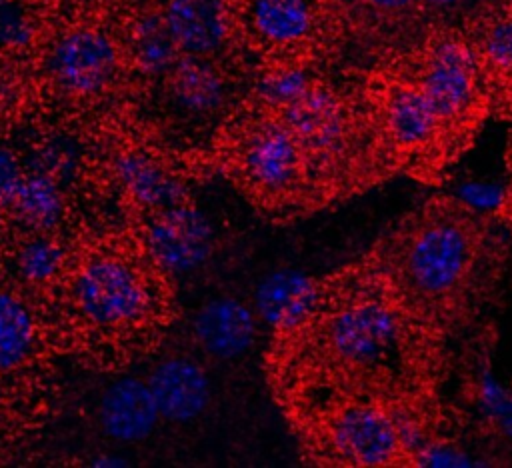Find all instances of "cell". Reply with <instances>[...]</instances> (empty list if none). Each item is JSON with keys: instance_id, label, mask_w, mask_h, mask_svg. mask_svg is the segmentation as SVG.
Listing matches in <instances>:
<instances>
[{"instance_id": "11", "label": "cell", "mask_w": 512, "mask_h": 468, "mask_svg": "<svg viewBox=\"0 0 512 468\" xmlns=\"http://www.w3.org/2000/svg\"><path fill=\"white\" fill-rule=\"evenodd\" d=\"M136 228L152 258L172 278L200 270L216 248L214 226L194 200L152 214Z\"/></svg>"}, {"instance_id": "21", "label": "cell", "mask_w": 512, "mask_h": 468, "mask_svg": "<svg viewBox=\"0 0 512 468\" xmlns=\"http://www.w3.org/2000/svg\"><path fill=\"white\" fill-rule=\"evenodd\" d=\"M314 82V74L302 62L276 64L256 80L254 96L262 110L280 112L300 98Z\"/></svg>"}, {"instance_id": "25", "label": "cell", "mask_w": 512, "mask_h": 468, "mask_svg": "<svg viewBox=\"0 0 512 468\" xmlns=\"http://www.w3.org/2000/svg\"><path fill=\"white\" fill-rule=\"evenodd\" d=\"M26 166L22 150L8 140H0V224L14 202V196L22 184Z\"/></svg>"}, {"instance_id": "31", "label": "cell", "mask_w": 512, "mask_h": 468, "mask_svg": "<svg viewBox=\"0 0 512 468\" xmlns=\"http://www.w3.org/2000/svg\"><path fill=\"white\" fill-rule=\"evenodd\" d=\"M6 98H8V90H6V82H4V78L0 76V110H2V106H4V102H6Z\"/></svg>"}, {"instance_id": "27", "label": "cell", "mask_w": 512, "mask_h": 468, "mask_svg": "<svg viewBox=\"0 0 512 468\" xmlns=\"http://www.w3.org/2000/svg\"><path fill=\"white\" fill-rule=\"evenodd\" d=\"M28 422H34V416L0 404V464H6L14 456L16 446L30 428Z\"/></svg>"}, {"instance_id": "26", "label": "cell", "mask_w": 512, "mask_h": 468, "mask_svg": "<svg viewBox=\"0 0 512 468\" xmlns=\"http://www.w3.org/2000/svg\"><path fill=\"white\" fill-rule=\"evenodd\" d=\"M362 12L376 28L404 26L422 10L420 0H358Z\"/></svg>"}, {"instance_id": "5", "label": "cell", "mask_w": 512, "mask_h": 468, "mask_svg": "<svg viewBox=\"0 0 512 468\" xmlns=\"http://www.w3.org/2000/svg\"><path fill=\"white\" fill-rule=\"evenodd\" d=\"M304 448L322 466H410L394 406L332 396L290 406Z\"/></svg>"}, {"instance_id": "22", "label": "cell", "mask_w": 512, "mask_h": 468, "mask_svg": "<svg viewBox=\"0 0 512 468\" xmlns=\"http://www.w3.org/2000/svg\"><path fill=\"white\" fill-rule=\"evenodd\" d=\"M470 394L486 428L500 440H512V390L502 386L488 366L480 364L472 374Z\"/></svg>"}, {"instance_id": "23", "label": "cell", "mask_w": 512, "mask_h": 468, "mask_svg": "<svg viewBox=\"0 0 512 468\" xmlns=\"http://www.w3.org/2000/svg\"><path fill=\"white\" fill-rule=\"evenodd\" d=\"M34 38L32 18L22 0H0V54L26 48Z\"/></svg>"}, {"instance_id": "30", "label": "cell", "mask_w": 512, "mask_h": 468, "mask_svg": "<svg viewBox=\"0 0 512 468\" xmlns=\"http://www.w3.org/2000/svg\"><path fill=\"white\" fill-rule=\"evenodd\" d=\"M110 454H106V456H102V458H98V460H92L90 464H94V466H126L128 462L126 460H122V458H108Z\"/></svg>"}, {"instance_id": "7", "label": "cell", "mask_w": 512, "mask_h": 468, "mask_svg": "<svg viewBox=\"0 0 512 468\" xmlns=\"http://www.w3.org/2000/svg\"><path fill=\"white\" fill-rule=\"evenodd\" d=\"M62 352L48 308L0 276V404L34 416L50 360Z\"/></svg>"}, {"instance_id": "9", "label": "cell", "mask_w": 512, "mask_h": 468, "mask_svg": "<svg viewBox=\"0 0 512 468\" xmlns=\"http://www.w3.org/2000/svg\"><path fill=\"white\" fill-rule=\"evenodd\" d=\"M106 190L118 196L134 226L152 214L192 200V170L146 144H122L98 162Z\"/></svg>"}, {"instance_id": "13", "label": "cell", "mask_w": 512, "mask_h": 468, "mask_svg": "<svg viewBox=\"0 0 512 468\" xmlns=\"http://www.w3.org/2000/svg\"><path fill=\"white\" fill-rule=\"evenodd\" d=\"M162 84L170 106L188 118H214L230 98L228 78L214 58L180 54Z\"/></svg>"}, {"instance_id": "20", "label": "cell", "mask_w": 512, "mask_h": 468, "mask_svg": "<svg viewBox=\"0 0 512 468\" xmlns=\"http://www.w3.org/2000/svg\"><path fill=\"white\" fill-rule=\"evenodd\" d=\"M128 54L134 68L146 78H164L168 70L180 58V50L172 40L162 14L140 16L132 30L128 42Z\"/></svg>"}, {"instance_id": "19", "label": "cell", "mask_w": 512, "mask_h": 468, "mask_svg": "<svg viewBox=\"0 0 512 468\" xmlns=\"http://www.w3.org/2000/svg\"><path fill=\"white\" fill-rule=\"evenodd\" d=\"M470 42L484 84L512 94V8H500L480 18Z\"/></svg>"}, {"instance_id": "1", "label": "cell", "mask_w": 512, "mask_h": 468, "mask_svg": "<svg viewBox=\"0 0 512 468\" xmlns=\"http://www.w3.org/2000/svg\"><path fill=\"white\" fill-rule=\"evenodd\" d=\"M446 342L414 320L368 256L320 278L312 314L274 336V376L288 406L332 398L436 400Z\"/></svg>"}, {"instance_id": "16", "label": "cell", "mask_w": 512, "mask_h": 468, "mask_svg": "<svg viewBox=\"0 0 512 468\" xmlns=\"http://www.w3.org/2000/svg\"><path fill=\"white\" fill-rule=\"evenodd\" d=\"M146 380L166 422L196 420L210 404L208 374L200 362L188 356L160 360Z\"/></svg>"}, {"instance_id": "18", "label": "cell", "mask_w": 512, "mask_h": 468, "mask_svg": "<svg viewBox=\"0 0 512 468\" xmlns=\"http://www.w3.org/2000/svg\"><path fill=\"white\" fill-rule=\"evenodd\" d=\"M162 20L180 54L216 58L230 36L222 0H168Z\"/></svg>"}, {"instance_id": "24", "label": "cell", "mask_w": 512, "mask_h": 468, "mask_svg": "<svg viewBox=\"0 0 512 468\" xmlns=\"http://www.w3.org/2000/svg\"><path fill=\"white\" fill-rule=\"evenodd\" d=\"M488 462L482 458H476L472 452L462 448L456 438H450L446 434L432 440L428 446H424L412 466H486Z\"/></svg>"}, {"instance_id": "29", "label": "cell", "mask_w": 512, "mask_h": 468, "mask_svg": "<svg viewBox=\"0 0 512 468\" xmlns=\"http://www.w3.org/2000/svg\"><path fill=\"white\" fill-rule=\"evenodd\" d=\"M420 2H422V10L444 14V12H452V10L460 8L466 0H420Z\"/></svg>"}, {"instance_id": "2", "label": "cell", "mask_w": 512, "mask_h": 468, "mask_svg": "<svg viewBox=\"0 0 512 468\" xmlns=\"http://www.w3.org/2000/svg\"><path fill=\"white\" fill-rule=\"evenodd\" d=\"M172 280L132 222L88 224L48 308L62 352L106 370L148 354L174 318Z\"/></svg>"}, {"instance_id": "15", "label": "cell", "mask_w": 512, "mask_h": 468, "mask_svg": "<svg viewBox=\"0 0 512 468\" xmlns=\"http://www.w3.org/2000/svg\"><path fill=\"white\" fill-rule=\"evenodd\" d=\"M320 294V278L294 268L266 274L254 290V312L274 336L298 328L314 310Z\"/></svg>"}, {"instance_id": "12", "label": "cell", "mask_w": 512, "mask_h": 468, "mask_svg": "<svg viewBox=\"0 0 512 468\" xmlns=\"http://www.w3.org/2000/svg\"><path fill=\"white\" fill-rule=\"evenodd\" d=\"M246 24L250 36L280 54H298L320 32L316 0H248Z\"/></svg>"}, {"instance_id": "10", "label": "cell", "mask_w": 512, "mask_h": 468, "mask_svg": "<svg viewBox=\"0 0 512 468\" xmlns=\"http://www.w3.org/2000/svg\"><path fill=\"white\" fill-rule=\"evenodd\" d=\"M42 68L56 92L76 100H90L106 94L118 82L122 50L104 28L76 26L50 42Z\"/></svg>"}, {"instance_id": "8", "label": "cell", "mask_w": 512, "mask_h": 468, "mask_svg": "<svg viewBox=\"0 0 512 468\" xmlns=\"http://www.w3.org/2000/svg\"><path fill=\"white\" fill-rule=\"evenodd\" d=\"M406 76L424 92L458 154L486 106V84L470 38L454 30L430 34Z\"/></svg>"}, {"instance_id": "6", "label": "cell", "mask_w": 512, "mask_h": 468, "mask_svg": "<svg viewBox=\"0 0 512 468\" xmlns=\"http://www.w3.org/2000/svg\"><path fill=\"white\" fill-rule=\"evenodd\" d=\"M372 130L388 170L434 178L456 154L436 110L406 74L388 76L372 90Z\"/></svg>"}, {"instance_id": "14", "label": "cell", "mask_w": 512, "mask_h": 468, "mask_svg": "<svg viewBox=\"0 0 512 468\" xmlns=\"http://www.w3.org/2000/svg\"><path fill=\"white\" fill-rule=\"evenodd\" d=\"M192 334L208 356L232 360L244 356L254 346L258 316L254 308L238 298H212L194 314Z\"/></svg>"}, {"instance_id": "28", "label": "cell", "mask_w": 512, "mask_h": 468, "mask_svg": "<svg viewBox=\"0 0 512 468\" xmlns=\"http://www.w3.org/2000/svg\"><path fill=\"white\" fill-rule=\"evenodd\" d=\"M506 164H508V188L498 206V216L512 228V136H510V144H508V152H506Z\"/></svg>"}, {"instance_id": "3", "label": "cell", "mask_w": 512, "mask_h": 468, "mask_svg": "<svg viewBox=\"0 0 512 468\" xmlns=\"http://www.w3.org/2000/svg\"><path fill=\"white\" fill-rule=\"evenodd\" d=\"M492 216L456 196H434L366 252L392 294L440 340L478 314L502 262Z\"/></svg>"}, {"instance_id": "4", "label": "cell", "mask_w": 512, "mask_h": 468, "mask_svg": "<svg viewBox=\"0 0 512 468\" xmlns=\"http://www.w3.org/2000/svg\"><path fill=\"white\" fill-rule=\"evenodd\" d=\"M240 128L214 164L268 214H304L324 202L296 136L274 112Z\"/></svg>"}, {"instance_id": "17", "label": "cell", "mask_w": 512, "mask_h": 468, "mask_svg": "<svg viewBox=\"0 0 512 468\" xmlns=\"http://www.w3.org/2000/svg\"><path fill=\"white\" fill-rule=\"evenodd\" d=\"M102 430L120 444L142 442L162 420L148 380L118 376L106 386L98 404Z\"/></svg>"}]
</instances>
